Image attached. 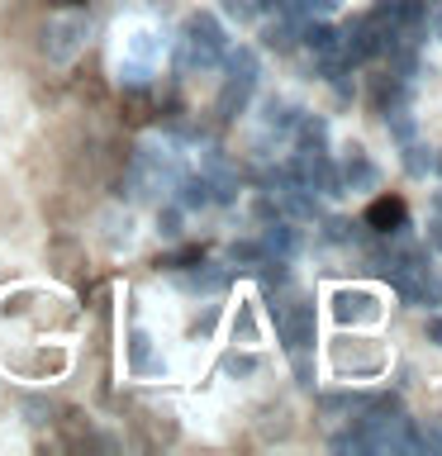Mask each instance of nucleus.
I'll return each instance as SVG.
<instances>
[{
  "mask_svg": "<svg viewBox=\"0 0 442 456\" xmlns=\"http://www.w3.org/2000/svg\"><path fill=\"white\" fill-rule=\"evenodd\" d=\"M228 48V38H224V24L214 20V14H191L185 20V34H181V48H176V62L181 67H219V57Z\"/></svg>",
  "mask_w": 442,
  "mask_h": 456,
  "instance_id": "nucleus-1",
  "label": "nucleus"
},
{
  "mask_svg": "<svg viewBox=\"0 0 442 456\" xmlns=\"http://www.w3.org/2000/svg\"><path fill=\"white\" fill-rule=\"evenodd\" d=\"M271 314H276V333H281V342L291 352H309L314 347V305L305 295H285L281 305H271Z\"/></svg>",
  "mask_w": 442,
  "mask_h": 456,
  "instance_id": "nucleus-2",
  "label": "nucleus"
},
{
  "mask_svg": "<svg viewBox=\"0 0 442 456\" xmlns=\"http://www.w3.org/2000/svg\"><path fill=\"white\" fill-rule=\"evenodd\" d=\"M81 48H86V20L77 10L48 20V28H43V57H48V62H67V57H77Z\"/></svg>",
  "mask_w": 442,
  "mask_h": 456,
  "instance_id": "nucleus-3",
  "label": "nucleus"
},
{
  "mask_svg": "<svg viewBox=\"0 0 442 456\" xmlns=\"http://www.w3.org/2000/svg\"><path fill=\"white\" fill-rule=\"evenodd\" d=\"M333 366L342 376H376V370H385V347L371 338H342L333 342Z\"/></svg>",
  "mask_w": 442,
  "mask_h": 456,
  "instance_id": "nucleus-4",
  "label": "nucleus"
},
{
  "mask_svg": "<svg viewBox=\"0 0 442 456\" xmlns=\"http://www.w3.org/2000/svg\"><path fill=\"white\" fill-rule=\"evenodd\" d=\"M48 266L62 281H86V248H81V238L67 233V228H57V233L48 238Z\"/></svg>",
  "mask_w": 442,
  "mask_h": 456,
  "instance_id": "nucleus-5",
  "label": "nucleus"
},
{
  "mask_svg": "<svg viewBox=\"0 0 442 456\" xmlns=\"http://www.w3.org/2000/svg\"><path fill=\"white\" fill-rule=\"evenodd\" d=\"M10 366L29 380H57L67 370V352L62 347H29V352H14Z\"/></svg>",
  "mask_w": 442,
  "mask_h": 456,
  "instance_id": "nucleus-6",
  "label": "nucleus"
},
{
  "mask_svg": "<svg viewBox=\"0 0 442 456\" xmlns=\"http://www.w3.org/2000/svg\"><path fill=\"white\" fill-rule=\"evenodd\" d=\"M333 319L352 323V328H366V323L381 319V299L371 290H338L333 295Z\"/></svg>",
  "mask_w": 442,
  "mask_h": 456,
  "instance_id": "nucleus-7",
  "label": "nucleus"
},
{
  "mask_svg": "<svg viewBox=\"0 0 442 456\" xmlns=\"http://www.w3.org/2000/svg\"><path fill=\"white\" fill-rule=\"evenodd\" d=\"M362 224L371 233H399V228H409V205L399 195H376L362 214Z\"/></svg>",
  "mask_w": 442,
  "mask_h": 456,
  "instance_id": "nucleus-8",
  "label": "nucleus"
},
{
  "mask_svg": "<svg viewBox=\"0 0 442 456\" xmlns=\"http://www.w3.org/2000/svg\"><path fill=\"white\" fill-rule=\"evenodd\" d=\"M134 428H138L143 447H171V442L181 437V428L167 409H134Z\"/></svg>",
  "mask_w": 442,
  "mask_h": 456,
  "instance_id": "nucleus-9",
  "label": "nucleus"
},
{
  "mask_svg": "<svg viewBox=\"0 0 442 456\" xmlns=\"http://www.w3.org/2000/svg\"><path fill=\"white\" fill-rule=\"evenodd\" d=\"M338 171H342V191H376V185H381V171H376V162H371L362 148L342 152Z\"/></svg>",
  "mask_w": 442,
  "mask_h": 456,
  "instance_id": "nucleus-10",
  "label": "nucleus"
},
{
  "mask_svg": "<svg viewBox=\"0 0 442 456\" xmlns=\"http://www.w3.org/2000/svg\"><path fill=\"white\" fill-rule=\"evenodd\" d=\"M119 119H124V128H143V124L157 119L152 86H124V95H119Z\"/></svg>",
  "mask_w": 442,
  "mask_h": 456,
  "instance_id": "nucleus-11",
  "label": "nucleus"
},
{
  "mask_svg": "<svg viewBox=\"0 0 442 456\" xmlns=\"http://www.w3.org/2000/svg\"><path fill=\"white\" fill-rule=\"evenodd\" d=\"M395 105H409V81L395 77V71H376V77H371V110L385 114Z\"/></svg>",
  "mask_w": 442,
  "mask_h": 456,
  "instance_id": "nucleus-12",
  "label": "nucleus"
},
{
  "mask_svg": "<svg viewBox=\"0 0 442 456\" xmlns=\"http://www.w3.org/2000/svg\"><path fill=\"white\" fill-rule=\"evenodd\" d=\"M299 43L314 53V57H328V53H338V28L323 20V14H309L305 24H299Z\"/></svg>",
  "mask_w": 442,
  "mask_h": 456,
  "instance_id": "nucleus-13",
  "label": "nucleus"
},
{
  "mask_svg": "<svg viewBox=\"0 0 442 456\" xmlns=\"http://www.w3.org/2000/svg\"><path fill=\"white\" fill-rule=\"evenodd\" d=\"M181 285H185V290H195V295H219L224 285H228V266L195 262V266H185V271H181Z\"/></svg>",
  "mask_w": 442,
  "mask_h": 456,
  "instance_id": "nucleus-14",
  "label": "nucleus"
},
{
  "mask_svg": "<svg viewBox=\"0 0 442 456\" xmlns=\"http://www.w3.org/2000/svg\"><path fill=\"white\" fill-rule=\"evenodd\" d=\"M257 242H262V252H271V256H295L299 252V233L281 219V214H276V219H266V228H262V238H257Z\"/></svg>",
  "mask_w": 442,
  "mask_h": 456,
  "instance_id": "nucleus-15",
  "label": "nucleus"
},
{
  "mask_svg": "<svg viewBox=\"0 0 442 456\" xmlns=\"http://www.w3.org/2000/svg\"><path fill=\"white\" fill-rule=\"evenodd\" d=\"M291 134H295V142H299V152H328V124L319 119V114H305V110H299L295 124H291Z\"/></svg>",
  "mask_w": 442,
  "mask_h": 456,
  "instance_id": "nucleus-16",
  "label": "nucleus"
},
{
  "mask_svg": "<svg viewBox=\"0 0 442 456\" xmlns=\"http://www.w3.org/2000/svg\"><path fill=\"white\" fill-rule=\"evenodd\" d=\"M171 191H176V205H181V209H205V205H209V181H205V171H200V176H176V181H171Z\"/></svg>",
  "mask_w": 442,
  "mask_h": 456,
  "instance_id": "nucleus-17",
  "label": "nucleus"
},
{
  "mask_svg": "<svg viewBox=\"0 0 442 456\" xmlns=\"http://www.w3.org/2000/svg\"><path fill=\"white\" fill-rule=\"evenodd\" d=\"M219 62L228 67V77H238V81H252V86H257V77H262V67H257V53H252V48H224Z\"/></svg>",
  "mask_w": 442,
  "mask_h": 456,
  "instance_id": "nucleus-18",
  "label": "nucleus"
},
{
  "mask_svg": "<svg viewBox=\"0 0 442 456\" xmlns=\"http://www.w3.org/2000/svg\"><path fill=\"white\" fill-rule=\"evenodd\" d=\"M252 91H257L252 81H238V77H228V81H224V91H219V119H233V114H238V110L252 100Z\"/></svg>",
  "mask_w": 442,
  "mask_h": 456,
  "instance_id": "nucleus-19",
  "label": "nucleus"
},
{
  "mask_svg": "<svg viewBox=\"0 0 442 456\" xmlns=\"http://www.w3.org/2000/svg\"><path fill=\"white\" fill-rule=\"evenodd\" d=\"M252 271H257V281H262L266 290H285V285H291V256H271L266 252Z\"/></svg>",
  "mask_w": 442,
  "mask_h": 456,
  "instance_id": "nucleus-20",
  "label": "nucleus"
},
{
  "mask_svg": "<svg viewBox=\"0 0 442 456\" xmlns=\"http://www.w3.org/2000/svg\"><path fill=\"white\" fill-rule=\"evenodd\" d=\"M128 370H134V376H148V370H157V362H152V338L143 333V328H134V333H128Z\"/></svg>",
  "mask_w": 442,
  "mask_h": 456,
  "instance_id": "nucleus-21",
  "label": "nucleus"
},
{
  "mask_svg": "<svg viewBox=\"0 0 442 456\" xmlns=\"http://www.w3.org/2000/svg\"><path fill=\"white\" fill-rule=\"evenodd\" d=\"M262 43H266L271 53H291L295 43H299V24H291V20H281V14H276V24L262 28Z\"/></svg>",
  "mask_w": 442,
  "mask_h": 456,
  "instance_id": "nucleus-22",
  "label": "nucleus"
},
{
  "mask_svg": "<svg viewBox=\"0 0 442 456\" xmlns=\"http://www.w3.org/2000/svg\"><path fill=\"white\" fill-rule=\"evenodd\" d=\"M195 262H205V242H181L176 252H167V256H157V271H185V266H195Z\"/></svg>",
  "mask_w": 442,
  "mask_h": 456,
  "instance_id": "nucleus-23",
  "label": "nucleus"
},
{
  "mask_svg": "<svg viewBox=\"0 0 442 456\" xmlns=\"http://www.w3.org/2000/svg\"><path fill=\"white\" fill-rule=\"evenodd\" d=\"M385 128H390L395 142H409L413 128H419V119L409 114V105H395V110H385Z\"/></svg>",
  "mask_w": 442,
  "mask_h": 456,
  "instance_id": "nucleus-24",
  "label": "nucleus"
},
{
  "mask_svg": "<svg viewBox=\"0 0 442 456\" xmlns=\"http://www.w3.org/2000/svg\"><path fill=\"white\" fill-rule=\"evenodd\" d=\"M399 148H405V171L409 176H428V171H433V148H423V142H399Z\"/></svg>",
  "mask_w": 442,
  "mask_h": 456,
  "instance_id": "nucleus-25",
  "label": "nucleus"
},
{
  "mask_svg": "<svg viewBox=\"0 0 442 456\" xmlns=\"http://www.w3.org/2000/svg\"><path fill=\"white\" fill-rule=\"evenodd\" d=\"M262 242H257V238H238V242H228V262H233V266H257V262H262Z\"/></svg>",
  "mask_w": 442,
  "mask_h": 456,
  "instance_id": "nucleus-26",
  "label": "nucleus"
},
{
  "mask_svg": "<svg viewBox=\"0 0 442 456\" xmlns=\"http://www.w3.org/2000/svg\"><path fill=\"white\" fill-rule=\"evenodd\" d=\"M262 110H266V114H262L266 128H281V134H291V124H295V114H299L295 105H285V100H276V95H271Z\"/></svg>",
  "mask_w": 442,
  "mask_h": 456,
  "instance_id": "nucleus-27",
  "label": "nucleus"
},
{
  "mask_svg": "<svg viewBox=\"0 0 442 456\" xmlns=\"http://www.w3.org/2000/svg\"><path fill=\"white\" fill-rule=\"evenodd\" d=\"M266 10H271V0H224V14L238 20V24H248V20H257V14H266Z\"/></svg>",
  "mask_w": 442,
  "mask_h": 456,
  "instance_id": "nucleus-28",
  "label": "nucleus"
},
{
  "mask_svg": "<svg viewBox=\"0 0 442 456\" xmlns=\"http://www.w3.org/2000/svg\"><path fill=\"white\" fill-rule=\"evenodd\" d=\"M257 370H262V362H257L252 352H228V356H224V376H233V380L257 376Z\"/></svg>",
  "mask_w": 442,
  "mask_h": 456,
  "instance_id": "nucleus-29",
  "label": "nucleus"
},
{
  "mask_svg": "<svg viewBox=\"0 0 442 456\" xmlns=\"http://www.w3.org/2000/svg\"><path fill=\"white\" fill-rule=\"evenodd\" d=\"M185 209L181 205H167V209H157V233H162V238H171V242H176L181 233H185Z\"/></svg>",
  "mask_w": 442,
  "mask_h": 456,
  "instance_id": "nucleus-30",
  "label": "nucleus"
},
{
  "mask_svg": "<svg viewBox=\"0 0 442 456\" xmlns=\"http://www.w3.org/2000/svg\"><path fill=\"white\" fill-rule=\"evenodd\" d=\"M262 328H257V309L252 305H238V319H233V342H257Z\"/></svg>",
  "mask_w": 442,
  "mask_h": 456,
  "instance_id": "nucleus-31",
  "label": "nucleus"
},
{
  "mask_svg": "<svg viewBox=\"0 0 442 456\" xmlns=\"http://www.w3.org/2000/svg\"><path fill=\"white\" fill-rule=\"evenodd\" d=\"M134 238V224H128V214H105V242L110 248H119V242Z\"/></svg>",
  "mask_w": 442,
  "mask_h": 456,
  "instance_id": "nucleus-32",
  "label": "nucleus"
},
{
  "mask_svg": "<svg viewBox=\"0 0 442 456\" xmlns=\"http://www.w3.org/2000/svg\"><path fill=\"white\" fill-rule=\"evenodd\" d=\"M86 309H91L100 323L110 319V285H105V281H100V285H91V305H86Z\"/></svg>",
  "mask_w": 442,
  "mask_h": 456,
  "instance_id": "nucleus-33",
  "label": "nucleus"
},
{
  "mask_svg": "<svg viewBox=\"0 0 442 456\" xmlns=\"http://www.w3.org/2000/svg\"><path fill=\"white\" fill-rule=\"evenodd\" d=\"M348 233H352V219H338V214L323 219V242H348Z\"/></svg>",
  "mask_w": 442,
  "mask_h": 456,
  "instance_id": "nucleus-34",
  "label": "nucleus"
},
{
  "mask_svg": "<svg viewBox=\"0 0 442 456\" xmlns=\"http://www.w3.org/2000/svg\"><path fill=\"white\" fill-rule=\"evenodd\" d=\"M214 323H219V309L209 305V309H205V314H200V319L191 323V333H195V338H209V333H214Z\"/></svg>",
  "mask_w": 442,
  "mask_h": 456,
  "instance_id": "nucleus-35",
  "label": "nucleus"
},
{
  "mask_svg": "<svg viewBox=\"0 0 442 456\" xmlns=\"http://www.w3.org/2000/svg\"><path fill=\"white\" fill-rule=\"evenodd\" d=\"M423 333H428V342H438V347H442V314H428Z\"/></svg>",
  "mask_w": 442,
  "mask_h": 456,
  "instance_id": "nucleus-36",
  "label": "nucleus"
},
{
  "mask_svg": "<svg viewBox=\"0 0 442 456\" xmlns=\"http://www.w3.org/2000/svg\"><path fill=\"white\" fill-rule=\"evenodd\" d=\"M338 5H342V0H305V10H309V14H333Z\"/></svg>",
  "mask_w": 442,
  "mask_h": 456,
  "instance_id": "nucleus-37",
  "label": "nucleus"
},
{
  "mask_svg": "<svg viewBox=\"0 0 442 456\" xmlns=\"http://www.w3.org/2000/svg\"><path fill=\"white\" fill-rule=\"evenodd\" d=\"M428 248H438V252H442V214H438L433 224H428Z\"/></svg>",
  "mask_w": 442,
  "mask_h": 456,
  "instance_id": "nucleus-38",
  "label": "nucleus"
},
{
  "mask_svg": "<svg viewBox=\"0 0 442 456\" xmlns=\"http://www.w3.org/2000/svg\"><path fill=\"white\" fill-rule=\"evenodd\" d=\"M53 5H57V10H86L91 0H53Z\"/></svg>",
  "mask_w": 442,
  "mask_h": 456,
  "instance_id": "nucleus-39",
  "label": "nucleus"
},
{
  "mask_svg": "<svg viewBox=\"0 0 442 456\" xmlns=\"http://www.w3.org/2000/svg\"><path fill=\"white\" fill-rule=\"evenodd\" d=\"M433 34L442 38V10H433Z\"/></svg>",
  "mask_w": 442,
  "mask_h": 456,
  "instance_id": "nucleus-40",
  "label": "nucleus"
},
{
  "mask_svg": "<svg viewBox=\"0 0 442 456\" xmlns=\"http://www.w3.org/2000/svg\"><path fill=\"white\" fill-rule=\"evenodd\" d=\"M433 171H438V176H442V152H433Z\"/></svg>",
  "mask_w": 442,
  "mask_h": 456,
  "instance_id": "nucleus-41",
  "label": "nucleus"
},
{
  "mask_svg": "<svg viewBox=\"0 0 442 456\" xmlns=\"http://www.w3.org/2000/svg\"><path fill=\"white\" fill-rule=\"evenodd\" d=\"M433 209L442 214V191H433Z\"/></svg>",
  "mask_w": 442,
  "mask_h": 456,
  "instance_id": "nucleus-42",
  "label": "nucleus"
}]
</instances>
